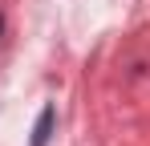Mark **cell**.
<instances>
[{
	"mask_svg": "<svg viewBox=\"0 0 150 146\" xmlns=\"http://www.w3.org/2000/svg\"><path fill=\"white\" fill-rule=\"evenodd\" d=\"M53 130H57V106H45L41 118H37V126H33V142L28 146H49Z\"/></svg>",
	"mask_w": 150,
	"mask_h": 146,
	"instance_id": "1",
	"label": "cell"
},
{
	"mask_svg": "<svg viewBox=\"0 0 150 146\" xmlns=\"http://www.w3.org/2000/svg\"><path fill=\"white\" fill-rule=\"evenodd\" d=\"M4 24H8V21H4V8H0V41H4Z\"/></svg>",
	"mask_w": 150,
	"mask_h": 146,
	"instance_id": "2",
	"label": "cell"
}]
</instances>
